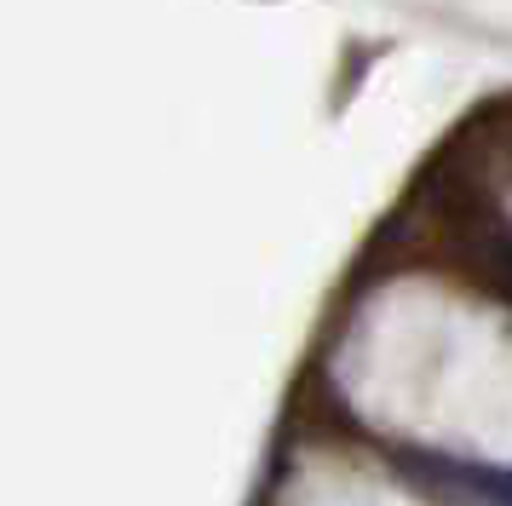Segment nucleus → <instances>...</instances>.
I'll list each match as a JSON object with an SVG mask.
<instances>
[{"mask_svg": "<svg viewBox=\"0 0 512 506\" xmlns=\"http://www.w3.org/2000/svg\"><path fill=\"white\" fill-rule=\"evenodd\" d=\"M386 466L415 489L420 501L438 506H512V478L501 466L484 460H461L443 449H415V443H392Z\"/></svg>", "mask_w": 512, "mask_h": 506, "instance_id": "1", "label": "nucleus"}]
</instances>
